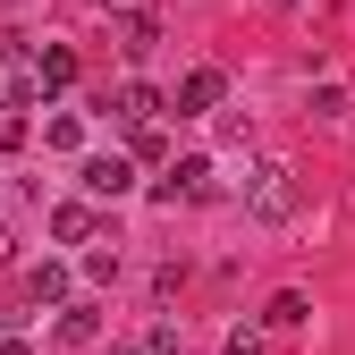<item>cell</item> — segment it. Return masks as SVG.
<instances>
[{
    "instance_id": "2",
    "label": "cell",
    "mask_w": 355,
    "mask_h": 355,
    "mask_svg": "<svg viewBox=\"0 0 355 355\" xmlns=\"http://www.w3.org/2000/svg\"><path fill=\"white\" fill-rule=\"evenodd\" d=\"M178 110H187V119H211L220 102H229V76H220V68H187V76H178V94H169Z\"/></svg>"
},
{
    "instance_id": "13",
    "label": "cell",
    "mask_w": 355,
    "mask_h": 355,
    "mask_svg": "<svg viewBox=\"0 0 355 355\" xmlns=\"http://www.w3.org/2000/svg\"><path fill=\"white\" fill-rule=\"evenodd\" d=\"M187 338H178V322H153V338H144V355H178Z\"/></svg>"
},
{
    "instance_id": "18",
    "label": "cell",
    "mask_w": 355,
    "mask_h": 355,
    "mask_svg": "<svg viewBox=\"0 0 355 355\" xmlns=\"http://www.w3.org/2000/svg\"><path fill=\"white\" fill-rule=\"evenodd\" d=\"M271 9H288V17H296V9H313V0H271Z\"/></svg>"
},
{
    "instance_id": "5",
    "label": "cell",
    "mask_w": 355,
    "mask_h": 355,
    "mask_svg": "<svg viewBox=\"0 0 355 355\" xmlns=\"http://www.w3.org/2000/svg\"><path fill=\"white\" fill-rule=\"evenodd\" d=\"M26 76H34V94H68V85H76V51H68V42H42Z\"/></svg>"
},
{
    "instance_id": "15",
    "label": "cell",
    "mask_w": 355,
    "mask_h": 355,
    "mask_svg": "<svg viewBox=\"0 0 355 355\" xmlns=\"http://www.w3.org/2000/svg\"><path fill=\"white\" fill-rule=\"evenodd\" d=\"M0 262H17V229H0Z\"/></svg>"
},
{
    "instance_id": "16",
    "label": "cell",
    "mask_w": 355,
    "mask_h": 355,
    "mask_svg": "<svg viewBox=\"0 0 355 355\" xmlns=\"http://www.w3.org/2000/svg\"><path fill=\"white\" fill-rule=\"evenodd\" d=\"M94 9H119V17H136V0H94Z\"/></svg>"
},
{
    "instance_id": "19",
    "label": "cell",
    "mask_w": 355,
    "mask_h": 355,
    "mask_svg": "<svg viewBox=\"0 0 355 355\" xmlns=\"http://www.w3.org/2000/svg\"><path fill=\"white\" fill-rule=\"evenodd\" d=\"M102 355H144V347H102Z\"/></svg>"
},
{
    "instance_id": "3",
    "label": "cell",
    "mask_w": 355,
    "mask_h": 355,
    "mask_svg": "<svg viewBox=\"0 0 355 355\" xmlns=\"http://www.w3.org/2000/svg\"><path fill=\"white\" fill-rule=\"evenodd\" d=\"M76 178H85V195H110V203H119L127 187H136V161H127V153H85Z\"/></svg>"
},
{
    "instance_id": "10",
    "label": "cell",
    "mask_w": 355,
    "mask_h": 355,
    "mask_svg": "<svg viewBox=\"0 0 355 355\" xmlns=\"http://www.w3.org/2000/svg\"><path fill=\"white\" fill-rule=\"evenodd\" d=\"M60 338L68 347H94L102 338V313H94V304H60Z\"/></svg>"
},
{
    "instance_id": "9",
    "label": "cell",
    "mask_w": 355,
    "mask_h": 355,
    "mask_svg": "<svg viewBox=\"0 0 355 355\" xmlns=\"http://www.w3.org/2000/svg\"><path fill=\"white\" fill-rule=\"evenodd\" d=\"M51 237L60 245H94V203H60L51 211Z\"/></svg>"
},
{
    "instance_id": "14",
    "label": "cell",
    "mask_w": 355,
    "mask_h": 355,
    "mask_svg": "<svg viewBox=\"0 0 355 355\" xmlns=\"http://www.w3.org/2000/svg\"><path fill=\"white\" fill-rule=\"evenodd\" d=\"M220 355H262V338H254V330H229V338H220Z\"/></svg>"
},
{
    "instance_id": "12",
    "label": "cell",
    "mask_w": 355,
    "mask_h": 355,
    "mask_svg": "<svg viewBox=\"0 0 355 355\" xmlns=\"http://www.w3.org/2000/svg\"><path fill=\"white\" fill-rule=\"evenodd\" d=\"M119 34H127V42H119V51H127V60H144V51H153V42H161V26H153L144 9H136V17H127Z\"/></svg>"
},
{
    "instance_id": "1",
    "label": "cell",
    "mask_w": 355,
    "mask_h": 355,
    "mask_svg": "<svg viewBox=\"0 0 355 355\" xmlns=\"http://www.w3.org/2000/svg\"><path fill=\"white\" fill-rule=\"evenodd\" d=\"M245 211H254V220H288V211H296V187H288L279 161H254V169H245Z\"/></svg>"
},
{
    "instance_id": "4",
    "label": "cell",
    "mask_w": 355,
    "mask_h": 355,
    "mask_svg": "<svg viewBox=\"0 0 355 355\" xmlns=\"http://www.w3.org/2000/svg\"><path fill=\"white\" fill-rule=\"evenodd\" d=\"M161 203H203L211 195V161L195 153V161H169V178H161V187H153Z\"/></svg>"
},
{
    "instance_id": "11",
    "label": "cell",
    "mask_w": 355,
    "mask_h": 355,
    "mask_svg": "<svg viewBox=\"0 0 355 355\" xmlns=\"http://www.w3.org/2000/svg\"><path fill=\"white\" fill-rule=\"evenodd\" d=\"M42 144H51V153H85V119H76V110L42 119Z\"/></svg>"
},
{
    "instance_id": "17",
    "label": "cell",
    "mask_w": 355,
    "mask_h": 355,
    "mask_svg": "<svg viewBox=\"0 0 355 355\" xmlns=\"http://www.w3.org/2000/svg\"><path fill=\"white\" fill-rule=\"evenodd\" d=\"M0 355H34V347H26V338H0Z\"/></svg>"
},
{
    "instance_id": "8",
    "label": "cell",
    "mask_w": 355,
    "mask_h": 355,
    "mask_svg": "<svg viewBox=\"0 0 355 355\" xmlns=\"http://www.w3.org/2000/svg\"><path fill=\"white\" fill-rule=\"evenodd\" d=\"M110 119H127V127H153V119H161V85H119Z\"/></svg>"
},
{
    "instance_id": "6",
    "label": "cell",
    "mask_w": 355,
    "mask_h": 355,
    "mask_svg": "<svg viewBox=\"0 0 355 355\" xmlns=\"http://www.w3.org/2000/svg\"><path fill=\"white\" fill-rule=\"evenodd\" d=\"M26 296L34 304H76V271H68V262H34V271H26Z\"/></svg>"
},
{
    "instance_id": "7",
    "label": "cell",
    "mask_w": 355,
    "mask_h": 355,
    "mask_svg": "<svg viewBox=\"0 0 355 355\" xmlns=\"http://www.w3.org/2000/svg\"><path fill=\"white\" fill-rule=\"evenodd\" d=\"M304 322H313V296L304 288H279L271 304H262V330H304Z\"/></svg>"
}]
</instances>
